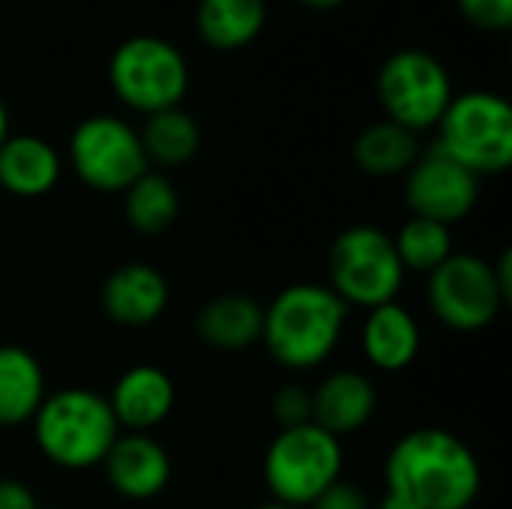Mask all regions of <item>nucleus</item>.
<instances>
[{
    "label": "nucleus",
    "instance_id": "f257e3e1",
    "mask_svg": "<svg viewBox=\"0 0 512 509\" xmlns=\"http://www.w3.org/2000/svg\"><path fill=\"white\" fill-rule=\"evenodd\" d=\"M387 495L417 509H471L483 471L474 450L447 429L402 435L384 465Z\"/></svg>",
    "mask_w": 512,
    "mask_h": 509
},
{
    "label": "nucleus",
    "instance_id": "f03ea898",
    "mask_svg": "<svg viewBox=\"0 0 512 509\" xmlns=\"http://www.w3.org/2000/svg\"><path fill=\"white\" fill-rule=\"evenodd\" d=\"M348 321V306L327 288L315 282L288 285L264 309L261 342L267 354L291 369L309 372L330 360Z\"/></svg>",
    "mask_w": 512,
    "mask_h": 509
},
{
    "label": "nucleus",
    "instance_id": "7ed1b4c3",
    "mask_svg": "<svg viewBox=\"0 0 512 509\" xmlns=\"http://www.w3.org/2000/svg\"><path fill=\"white\" fill-rule=\"evenodd\" d=\"M30 423L39 453L63 471L99 468L120 438L108 399L87 387H66L45 396Z\"/></svg>",
    "mask_w": 512,
    "mask_h": 509
},
{
    "label": "nucleus",
    "instance_id": "20e7f679",
    "mask_svg": "<svg viewBox=\"0 0 512 509\" xmlns=\"http://www.w3.org/2000/svg\"><path fill=\"white\" fill-rule=\"evenodd\" d=\"M435 129V147L477 177L504 174L512 165V108L492 90L453 96Z\"/></svg>",
    "mask_w": 512,
    "mask_h": 509
},
{
    "label": "nucleus",
    "instance_id": "39448f33",
    "mask_svg": "<svg viewBox=\"0 0 512 509\" xmlns=\"http://www.w3.org/2000/svg\"><path fill=\"white\" fill-rule=\"evenodd\" d=\"M114 96L144 117L177 108L189 90V63L165 36L138 33L123 39L108 60Z\"/></svg>",
    "mask_w": 512,
    "mask_h": 509
},
{
    "label": "nucleus",
    "instance_id": "423d86ee",
    "mask_svg": "<svg viewBox=\"0 0 512 509\" xmlns=\"http://www.w3.org/2000/svg\"><path fill=\"white\" fill-rule=\"evenodd\" d=\"M342 441L315 423L279 429L264 453V486L273 501L306 509L327 486L342 480Z\"/></svg>",
    "mask_w": 512,
    "mask_h": 509
},
{
    "label": "nucleus",
    "instance_id": "0eeeda50",
    "mask_svg": "<svg viewBox=\"0 0 512 509\" xmlns=\"http://www.w3.org/2000/svg\"><path fill=\"white\" fill-rule=\"evenodd\" d=\"M330 291L345 306L375 309L393 303L405 282V267L396 255L393 237L375 225L345 228L327 255Z\"/></svg>",
    "mask_w": 512,
    "mask_h": 509
},
{
    "label": "nucleus",
    "instance_id": "6e6552de",
    "mask_svg": "<svg viewBox=\"0 0 512 509\" xmlns=\"http://www.w3.org/2000/svg\"><path fill=\"white\" fill-rule=\"evenodd\" d=\"M453 96V78L432 51L402 48L378 69V102L387 114L384 120H393L414 135L435 129Z\"/></svg>",
    "mask_w": 512,
    "mask_h": 509
},
{
    "label": "nucleus",
    "instance_id": "1a4fd4ad",
    "mask_svg": "<svg viewBox=\"0 0 512 509\" xmlns=\"http://www.w3.org/2000/svg\"><path fill=\"white\" fill-rule=\"evenodd\" d=\"M69 165L75 177L96 192H126L144 171H150L141 135L123 117H84L69 135Z\"/></svg>",
    "mask_w": 512,
    "mask_h": 509
},
{
    "label": "nucleus",
    "instance_id": "9d476101",
    "mask_svg": "<svg viewBox=\"0 0 512 509\" xmlns=\"http://www.w3.org/2000/svg\"><path fill=\"white\" fill-rule=\"evenodd\" d=\"M426 300L432 315L456 333L486 330L507 306L492 264L480 255L456 252L429 273Z\"/></svg>",
    "mask_w": 512,
    "mask_h": 509
},
{
    "label": "nucleus",
    "instance_id": "9b49d317",
    "mask_svg": "<svg viewBox=\"0 0 512 509\" xmlns=\"http://www.w3.org/2000/svg\"><path fill=\"white\" fill-rule=\"evenodd\" d=\"M480 198V177L444 156L438 147L417 156L405 174V204L411 216L456 225L468 219Z\"/></svg>",
    "mask_w": 512,
    "mask_h": 509
},
{
    "label": "nucleus",
    "instance_id": "f8f14e48",
    "mask_svg": "<svg viewBox=\"0 0 512 509\" xmlns=\"http://www.w3.org/2000/svg\"><path fill=\"white\" fill-rule=\"evenodd\" d=\"M102 468L108 486L126 501H153L168 489L174 477L168 450L153 435L141 432L120 435L108 450Z\"/></svg>",
    "mask_w": 512,
    "mask_h": 509
},
{
    "label": "nucleus",
    "instance_id": "ddd939ff",
    "mask_svg": "<svg viewBox=\"0 0 512 509\" xmlns=\"http://www.w3.org/2000/svg\"><path fill=\"white\" fill-rule=\"evenodd\" d=\"M168 279L144 261L117 267L99 291V303L108 321L120 327H150L168 309Z\"/></svg>",
    "mask_w": 512,
    "mask_h": 509
},
{
    "label": "nucleus",
    "instance_id": "4468645a",
    "mask_svg": "<svg viewBox=\"0 0 512 509\" xmlns=\"http://www.w3.org/2000/svg\"><path fill=\"white\" fill-rule=\"evenodd\" d=\"M174 402H177V387L171 375L150 363L126 369L108 396L117 426L141 435L165 423L174 411Z\"/></svg>",
    "mask_w": 512,
    "mask_h": 509
},
{
    "label": "nucleus",
    "instance_id": "2eb2a0df",
    "mask_svg": "<svg viewBox=\"0 0 512 509\" xmlns=\"http://www.w3.org/2000/svg\"><path fill=\"white\" fill-rule=\"evenodd\" d=\"M378 408V393L369 375L342 369L321 381L312 393V423L330 432L333 438H345L360 432Z\"/></svg>",
    "mask_w": 512,
    "mask_h": 509
},
{
    "label": "nucleus",
    "instance_id": "dca6fc26",
    "mask_svg": "<svg viewBox=\"0 0 512 509\" xmlns=\"http://www.w3.org/2000/svg\"><path fill=\"white\" fill-rule=\"evenodd\" d=\"M63 174L57 147L39 135H9L0 144V189L15 198L48 195Z\"/></svg>",
    "mask_w": 512,
    "mask_h": 509
},
{
    "label": "nucleus",
    "instance_id": "f3484780",
    "mask_svg": "<svg viewBox=\"0 0 512 509\" xmlns=\"http://www.w3.org/2000/svg\"><path fill=\"white\" fill-rule=\"evenodd\" d=\"M420 324L399 300L369 309L360 333L366 360L381 372H402L420 354Z\"/></svg>",
    "mask_w": 512,
    "mask_h": 509
},
{
    "label": "nucleus",
    "instance_id": "a211bd4d",
    "mask_svg": "<svg viewBox=\"0 0 512 509\" xmlns=\"http://www.w3.org/2000/svg\"><path fill=\"white\" fill-rule=\"evenodd\" d=\"M264 306L246 294H219L195 315L198 339L213 351H246L261 342Z\"/></svg>",
    "mask_w": 512,
    "mask_h": 509
},
{
    "label": "nucleus",
    "instance_id": "6ab92c4d",
    "mask_svg": "<svg viewBox=\"0 0 512 509\" xmlns=\"http://www.w3.org/2000/svg\"><path fill=\"white\" fill-rule=\"evenodd\" d=\"M45 396L42 363L21 345H0V429L30 423Z\"/></svg>",
    "mask_w": 512,
    "mask_h": 509
},
{
    "label": "nucleus",
    "instance_id": "aec40b11",
    "mask_svg": "<svg viewBox=\"0 0 512 509\" xmlns=\"http://www.w3.org/2000/svg\"><path fill=\"white\" fill-rule=\"evenodd\" d=\"M267 24V0H198L195 30L216 51L252 45Z\"/></svg>",
    "mask_w": 512,
    "mask_h": 509
},
{
    "label": "nucleus",
    "instance_id": "412c9836",
    "mask_svg": "<svg viewBox=\"0 0 512 509\" xmlns=\"http://www.w3.org/2000/svg\"><path fill=\"white\" fill-rule=\"evenodd\" d=\"M420 153H423L420 135H414L411 129L393 120H378L366 126L354 141V162L369 177L408 174V168L417 162Z\"/></svg>",
    "mask_w": 512,
    "mask_h": 509
},
{
    "label": "nucleus",
    "instance_id": "4be33fe9",
    "mask_svg": "<svg viewBox=\"0 0 512 509\" xmlns=\"http://www.w3.org/2000/svg\"><path fill=\"white\" fill-rule=\"evenodd\" d=\"M138 135H141L147 162H153L159 168L186 165L189 159H195V153L201 147V126L180 105L150 114Z\"/></svg>",
    "mask_w": 512,
    "mask_h": 509
},
{
    "label": "nucleus",
    "instance_id": "5701e85b",
    "mask_svg": "<svg viewBox=\"0 0 512 509\" xmlns=\"http://www.w3.org/2000/svg\"><path fill=\"white\" fill-rule=\"evenodd\" d=\"M123 213L138 234H162L177 222L180 195L162 171H144L123 192Z\"/></svg>",
    "mask_w": 512,
    "mask_h": 509
},
{
    "label": "nucleus",
    "instance_id": "b1692460",
    "mask_svg": "<svg viewBox=\"0 0 512 509\" xmlns=\"http://www.w3.org/2000/svg\"><path fill=\"white\" fill-rule=\"evenodd\" d=\"M393 246H396V255H399L405 273L414 270V273L429 276L453 255V234L441 222L411 216L393 237Z\"/></svg>",
    "mask_w": 512,
    "mask_h": 509
},
{
    "label": "nucleus",
    "instance_id": "393cba45",
    "mask_svg": "<svg viewBox=\"0 0 512 509\" xmlns=\"http://www.w3.org/2000/svg\"><path fill=\"white\" fill-rule=\"evenodd\" d=\"M270 411L276 417V423L282 429H291V426H303V423H312V393L300 384H285L276 390L273 402H270Z\"/></svg>",
    "mask_w": 512,
    "mask_h": 509
},
{
    "label": "nucleus",
    "instance_id": "a878e982",
    "mask_svg": "<svg viewBox=\"0 0 512 509\" xmlns=\"http://www.w3.org/2000/svg\"><path fill=\"white\" fill-rule=\"evenodd\" d=\"M465 21L480 30L501 33L512 24V0H456Z\"/></svg>",
    "mask_w": 512,
    "mask_h": 509
},
{
    "label": "nucleus",
    "instance_id": "bb28decb",
    "mask_svg": "<svg viewBox=\"0 0 512 509\" xmlns=\"http://www.w3.org/2000/svg\"><path fill=\"white\" fill-rule=\"evenodd\" d=\"M306 509H369V498H366V492L357 483L336 480Z\"/></svg>",
    "mask_w": 512,
    "mask_h": 509
},
{
    "label": "nucleus",
    "instance_id": "cd10ccee",
    "mask_svg": "<svg viewBox=\"0 0 512 509\" xmlns=\"http://www.w3.org/2000/svg\"><path fill=\"white\" fill-rule=\"evenodd\" d=\"M0 509H39V501L27 483L0 477Z\"/></svg>",
    "mask_w": 512,
    "mask_h": 509
},
{
    "label": "nucleus",
    "instance_id": "c85d7f7f",
    "mask_svg": "<svg viewBox=\"0 0 512 509\" xmlns=\"http://www.w3.org/2000/svg\"><path fill=\"white\" fill-rule=\"evenodd\" d=\"M492 270H495V279H498V288H501L504 300L510 303L512 300V252L510 249H504V252H501V258H498V264H492Z\"/></svg>",
    "mask_w": 512,
    "mask_h": 509
},
{
    "label": "nucleus",
    "instance_id": "c756f323",
    "mask_svg": "<svg viewBox=\"0 0 512 509\" xmlns=\"http://www.w3.org/2000/svg\"><path fill=\"white\" fill-rule=\"evenodd\" d=\"M303 6H309V9H318V12H324V9H336V6H342V3H348V0H300Z\"/></svg>",
    "mask_w": 512,
    "mask_h": 509
},
{
    "label": "nucleus",
    "instance_id": "7c9ffc66",
    "mask_svg": "<svg viewBox=\"0 0 512 509\" xmlns=\"http://www.w3.org/2000/svg\"><path fill=\"white\" fill-rule=\"evenodd\" d=\"M9 138V108H6V102H3V96H0V144Z\"/></svg>",
    "mask_w": 512,
    "mask_h": 509
},
{
    "label": "nucleus",
    "instance_id": "2f4dec72",
    "mask_svg": "<svg viewBox=\"0 0 512 509\" xmlns=\"http://www.w3.org/2000/svg\"><path fill=\"white\" fill-rule=\"evenodd\" d=\"M378 509H417V507H411V504H405V501H399V498H393V495H384V501L378 504Z\"/></svg>",
    "mask_w": 512,
    "mask_h": 509
},
{
    "label": "nucleus",
    "instance_id": "473e14b6",
    "mask_svg": "<svg viewBox=\"0 0 512 509\" xmlns=\"http://www.w3.org/2000/svg\"><path fill=\"white\" fill-rule=\"evenodd\" d=\"M255 509H300V507H288V504H279V501H267V504H258Z\"/></svg>",
    "mask_w": 512,
    "mask_h": 509
}]
</instances>
